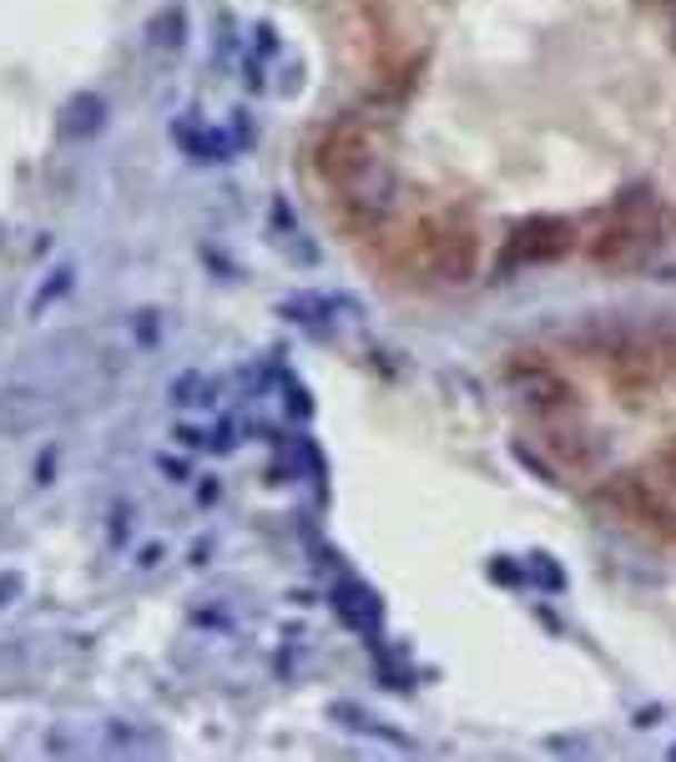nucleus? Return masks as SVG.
Here are the masks:
<instances>
[{
    "label": "nucleus",
    "instance_id": "0eeeda50",
    "mask_svg": "<svg viewBox=\"0 0 676 762\" xmlns=\"http://www.w3.org/2000/svg\"><path fill=\"white\" fill-rule=\"evenodd\" d=\"M101 117H107V101H101V97H91V91H87V97H71V101H66V111H61V121H66V137H91V131H97L101 127Z\"/></svg>",
    "mask_w": 676,
    "mask_h": 762
},
{
    "label": "nucleus",
    "instance_id": "423d86ee",
    "mask_svg": "<svg viewBox=\"0 0 676 762\" xmlns=\"http://www.w3.org/2000/svg\"><path fill=\"white\" fill-rule=\"evenodd\" d=\"M334 606L344 611V621H349L354 632H374L379 626V596L369 586H359V581H338Z\"/></svg>",
    "mask_w": 676,
    "mask_h": 762
},
{
    "label": "nucleus",
    "instance_id": "dca6fc26",
    "mask_svg": "<svg viewBox=\"0 0 676 762\" xmlns=\"http://www.w3.org/2000/svg\"><path fill=\"white\" fill-rule=\"evenodd\" d=\"M672 752H676V748H672Z\"/></svg>",
    "mask_w": 676,
    "mask_h": 762
},
{
    "label": "nucleus",
    "instance_id": "7ed1b4c3",
    "mask_svg": "<svg viewBox=\"0 0 676 762\" xmlns=\"http://www.w3.org/2000/svg\"><path fill=\"white\" fill-rule=\"evenodd\" d=\"M570 243H576V228L566 218H530L520 222L515 232V258L520 263H550V258H566Z\"/></svg>",
    "mask_w": 676,
    "mask_h": 762
},
{
    "label": "nucleus",
    "instance_id": "ddd939ff",
    "mask_svg": "<svg viewBox=\"0 0 676 762\" xmlns=\"http://www.w3.org/2000/svg\"><path fill=\"white\" fill-rule=\"evenodd\" d=\"M157 469H162L167 479H187V475H192V469H187V459H177V455H162V459H157Z\"/></svg>",
    "mask_w": 676,
    "mask_h": 762
},
{
    "label": "nucleus",
    "instance_id": "9d476101",
    "mask_svg": "<svg viewBox=\"0 0 676 762\" xmlns=\"http://www.w3.org/2000/svg\"><path fill=\"white\" fill-rule=\"evenodd\" d=\"M202 389H208L202 374H182V379H172V404H197L202 399Z\"/></svg>",
    "mask_w": 676,
    "mask_h": 762
},
{
    "label": "nucleus",
    "instance_id": "1a4fd4ad",
    "mask_svg": "<svg viewBox=\"0 0 676 762\" xmlns=\"http://www.w3.org/2000/svg\"><path fill=\"white\" fill-rule=\"evenodd\" d=\"M652 491H676V445H662V455L652 459Z\"/></svg>",
    "mask_w": 676,
    "mask_h": 762
},
{
    "label": "nucleus",
    "instance_id": "39448f33",
    "mask_svg": "<svg viewBox=\"0 0 676 762\" xmlns=\"http://www.w3.org/2000/svg\"><path fill=\"white\" fill-rule=\"evenodd\" d=\"M546 455L566 469H596L600 445L576 425H546Z\"/></svg>",
    "mask_w": 676,
    "mask_h": 762
},
{
    "label": "nucleus",
    "instance_id": "20e7f679",
    "mask_svg": "<svg viewBox=\"0 0 676 762\" xmlns=\"http://www.w3.org/2000/svg\"><path fill=\"white\" fill-rule=\"evenodd\" d=\"M364 157H374V147H369V137H364L359 127H334L324 137V147H318V167H324L328 177H344V172H354V167L364 162Z\"/></svg>",
    "mask_w": 676,
    "mask_h": 762
},
{
    "label": "nucleus",
    "instance_id": "f257e3e1",
    "mask_svg": "<svg viewBox=\"0 0 676 762\" xmlns=\"http://www.w3.org/2000/svg\"><path fill=\"white\" fill-rule=\"evenodd\" d=\"M338 197H344V212L359 222H384L394 212V202H399V177H394V167L384 162L379 152L364 157L354 172L338 177Z\"/></svg>",
    "mask_w": 676,
    "mask_h": 762
},
{
    "label": "nucleus",
    "instance_id": "f8f14e48",
    "mask_svg": "<svg viewBox=\"0 0 676 762\" xmlns=\"http://www.w3.org/2000/svg\"><path fill=\"white\" fill-rule=\"evenodd\" d=\"M208 449H212V455H222V449H232V425H228V419L208 429Z\"/></svg>",
    "mask_w": 676,
    "mask_h": 762
},
{
    "label": "nucleus",
    "instance_id": "9b49d317",
    "mask_svg": "<svg viewBox=\"0 0 676 762\" xmlns=\"http://www.w3.org/2000/svg\"><path fill=\"white\" fill-rule=\"evenodd\" d=\"M66 284H71V268H61V273H56V278H51V288H46V294L36 298V314H41V308L51 304V298H61V294H66Z\"/></svg>",
    "mask_w": 676,
    "mask_h": 762
},
{
    "label": "nucleus",
    "instance_id": "4468645a",
    "mask_svg": "<svg viewBox=\"0 0 676 762\" xmlns=\"http://www.w3.org/2000/svg\"><path fill=\"white\" fill-rule=\"evenodd\" d=\"M490 576H495V581H505V586H515V581H520V571H515V561H495Z\"/></svg>",
    "mask_w": 676,
    "mask_h": 762
},
{
    "label": "nucleus",
    "instance_id": "f03ea898",
    "mask_svg": "<svg viewBox=\"0 0 676 762\" xmlns=\"http://www.w3.org/2000/svg\"><path fill=\"white\" fill-rule=\"evenodd\" d=\"M510 389H515V399H520L530 414H560V409H570V404H576L570 379H560L546 359H540V364H535V359L515 364V369H510Z\"/></svg>",
    "mask_w": 676,
    "mask_h": 762
},
{
    "label": "nucleus",
    "instance_id": "2eb2a0df",
    "mask_svg": "<svg viewBox=\"0 0 676 762\" xmlns=\"http://www.w3.org/2000/svg\"><path fill=\"white\" fill-rule=\"evenodd\" d=\"M672 41H676V16H672Z\"/></svg>",
    "mask_w": 676,
    "mask_h": 762
},
{
    "label": "nucleus",
    "instance_id": "6e6552de",
    "mask_svg": "<svg viewBox=\"0 0 676 762\" xmlns=\"http://www.w3.org/2000/svg\"><path fill=\"white\" fill-rule=\"evenodd\" d=\"M182 36H187V21H182V11H177V6L157 11L152 26H147V41H152L157 51H177V46H182Z\"/></svg>",
    "mask_w": 676,
    "mask_h": 762
}]
</instances>
